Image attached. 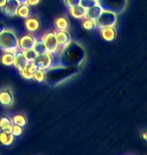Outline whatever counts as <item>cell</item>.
Masks as SVG:
<instances>
[{"instance_id": "f1b7e54d", "label": "cell", "mask_w": 147, "mask_h": 155, "mask_svg": "<svg viewBox=\"0 0 147 155\" xmlns=\"http://www.w3.org/2000/svg\"><path fill=\"white\" fill-rule=\"evenodd\" d=\"M64 3L67 7H73L75 5H78L80 3V0H64Z\"/></svg>"}, {"instance_id": "83f0119b", "label": "cell", "mask_w": 147, "mask_h": 155, "mask_svg": "<svg viewBox=\"0 0 147 155\" xmlns=\"http://www.w3.org/2000/svg\"><path fill=\"white\" fill-rule=\"evenodd\" d=\"M79 4L81 6H83L85 9H87V8L92 7L94 5L98 4V1H97V0H80Z\"/></svg>"}, {"instance_id": "8fae6325", "label": "cell", "mask_w": 147, "mask_h": 155, "mask_svg": "<svg viewBox=\"0 0 147 155\" xmlns=\"http://www.w3.org/2000/svg\"><path fill=\"white\" fill-rule=\"evenodd\" d=\"M36 69L37 68L34 66V64L32 63V61H28L25 66H24L23 68H21V69L19 70V73H20V75L23 79L32 80L33 74L36 71Z\"/></svg>"}, {"instance_id": "e0dca14e", "label": "cell", "mask_w": 147, "mask_h": 155, "mask_svg": "<svg viewBox=\"0 0 147 155\" xmlns=\"http://www.w3.org/2000/svg\"><path fill=\"white\" fill-rule=\"evenodd\" d=\"M14 136L11 134V132L4 131V130H0V144L9 146L13 143Z\"/></svg>"}, {"instance_id": "ffe728a7", "label": "cell", "mask_w": 147, "mask_h": 155, "mask_svg": "<svg viewBox=\"0 0 147 155\" xmlns=\"http://www.w3.org/2000/svg\"><path fill=\"white\" fill-rule=\"evenodd\" d=\"M16 15L20 18H27L30 15V8L29 5L27 4H22L20 3V5L18 6L16 10Z\"/></svg>"}, {"instance_id": "5b68a950", "label": "cell", "mask_w": 147, "mask_h": 155, "mask_svg": "<svg viewBox=\"0 0 147 155\" xmlns=\"http://www.w3.org/2000/svg\"><path fill=\"white\" fill-rule=\"evenodd\" d=\"M52 54L51 52H45V54H37V57L34 58V61L32 63L34 64L37 69L46 71L48 68L52 67Z\"/></svg>"}, {"instance_id": "2e32d148", "label": "cell", "mask_w": 147, "mask_h": 155, "mask_svg": "<svg viewBox=\"0 0 147 155\" xmlns=\"http://www.w3.org/2000/svg\"><path fill=\"white\" fill-rule=\"evenodd\" d=\"M68 12H70L71 16L76 18V19H84L86 15V9L80 4L75 5L73 7H70L68 8Z\"/></svg>"}, {"instance_id": "d6a6232c", "label": "cell", "mask_w": 147, "mask_h": 155, "mask_svg": "<svg viewBox=\"0 0 147 155\" xmlns=\"http://www.w3.org/2000/svg\"><path fill=\"white\" fill-rule=\"evenodd\" d=\"M20 3H22V4H26V0H18Z\"/></svg>"}, {"instance_id": "4fadbf2b", "label": "cell", "mask_w": 147, "mask_h": 155, "mask_svg": "<svg viewBox=\"0 0 147 155\" xmlns=\"http://www.w3.org/2000/svg\"><path fill=\"white\" fill-rule=\"evenodd\" d=\"M103 10H104V9H103L102 6L98 3V4H96V5L92 6V7L86 9L85 17L89 18V19H92V20H96L97 18L99 17V15L102 13Z\"/></svg>"}, {"instance_id": "e575fe53", "label": "cell", "mask_w": 147, "mask_h": 155, "mask_svg": "<svg viewBox=\"0 0 147 155\" xmlns=\"http://www.w3.org/2000/svg\"><path fill=\"white\" fill-rule=\"evenodd\" d=\"M97 1H98V0H97Z\"/></svg>"}, {"instance_id": "30bf717a", "label": "cell", "mask_w": 147, "mask_h": 155, "mask_svg": "<svg viewBox=\"0 0 147 155\" xmlns=\"http://www.w3.org/2000/svg\"><path fill=\"white\" fill-rule=\"evenodd\" d=\"M55 38H57L58 48H62L72 41L71 35L67 30H55Z\"/></svg>"}, {"instance_id": "7c38bea8", "label": "cell", "mask_w": 147, "mask_h": 155, "mask_svg": "<svg viewBox=\"0 0 147 155\" xmlns=\"http://www.w3.org/2000/svg\"><path fill=\"white\" fill-rule=\"evenodd\" d=\"M28 63L27 60L25 58L23 54V51L21 49L18 48L16 51L14 52V61H13V66L19 71L21 68H23L25 64Z\"/></svg>"}, {"instance_id": "d4e9b609", "label": "cell", "mask_w": 147, "mask_h": 155, "mask_svg": "<svg viewBox=\"0 0 147 155\" xmlns=\"http://www.w3.org/2000/svg\"><path fill=\"white\" fill-rule=\"evenodd\" d=\"M23 51V54L25 58L27 60V61H33L34 58L37 57V52L34 51V48H28V49H24Z\"/></svg>"}, {"instance_id": "8992f818", "label": "cell", "mask_w": 147, "mask_h": 155, "mask_svg": "<svg viewBox=\"0 0 147 155\" xmlns=\"http://www.w3.org/2000/svg\"><path fill=\"white\" fill-rule=\"evenodd\" d=\"M42 41L45 42V45L46 46V49H48V52L51 54H55V52L58 51V40L57 38H55V31H48V32H45V35H42Z\"/></svg>"}, {"instance_id": "836d02e7", "label": "cell", "mask_w": 147, "mask_h": 155, "mask_svg": "<svg viewBox=\"0 0 147 155\" xmlns=\"http://www.w3.org/2000/svg\"><path fill=\"white\" fill-rule=\"evenodd\" d=\"M142 136H143V139H144V140H146V134H145V132L143 133V134H142Z\"/></svg>"}, {"instance_id": "7a4b0ae2", "label": "cell", "mask_w": 147, "mask_h": 155, "mask_svg": "<svg viewBox=\"0 0 147 155\" xmlns=\"http://www.w3.org/2000/svg\"><path fill=\"white\" fill-rule=\"evenodd\" d=\"M78 67L77 66H57L51 67L45 71V81L48 85H55L67 80L68 78L74 76L77 73Z\"/></svg>"}, {"instance_id": "1f68e13d", "label": "cell", "mask_w": 147, "mask_h": 155, "mask_svg": "<svg viewBox=\"0 0 147 155\" xmlns=\"http://www.w3.org/2000/svg\"><path fill=\"white\" fill-rule=\"evenodd\" d=\"M5 2H6V0H0V8L5 4Z\"/></svg>"}, {"instance_id": "7402d4cb", "label": "cell", "mask_w": 147, "mask_h": 155, "mask_svg": "<svg viewBox=\"0 0 147 155\" xmlns=\"http://www.w3.org/2000/svg\"><path fill=\"white\" fill-rule=\"evenodd\" d=\"M34 51L37 52V54H45V52H48V49H46V46L45 45V42L42 41V39H35V43L33 45Z\"/></svg>"}, {"instance_id": "ba28073f", "label": "cell", "mask_w": 147, "mask_h": 155, "mask_svg": "<svg viewBox=\"0 0 147 155\" xmlns=\"http://www.w3.org/2000/svg\"><path fill=\"white\" fill-rule=\"evenodd\" d=\"M14 103V96L11 89L3 88L0 90V105L4 107H10Z\"/></svg>"}, {"instance_id": "484cf974", "label": "cell", "mask_w": 147, "mask_h": 155, "mask_svg": "<svg viewBox=\"0 0 147 155\" xmlns=\"http://www.w3.org/2000/svg\"><path fill=\"white\" fill-rule=\"evenodd\" d=\"M45 71L40 70V69H36V71L33 74L32 80L36 81L37 83H42L45 81Z\"/></svg>"}, {"instance_id": "5bb4252c", "label": "cell", "mask_w": 147, "mask_h": 155, "mask_svg": "<svg viewBox=\"0 0 147 155\" xmlns=\"http://www.w3.org/2000/svg\"><path fill=\"white\" fill-rule=\"evenodd\" d=\"M24 25H25V29L27 30V31L33 33V32H35L39 29L40 22L36 17H29L28 16L27 18H25Z\"/></svg>"}, {"instance_id": "52a82bcc", "label": "cell", "mask_w": 147, "mask_h": 155, "mask_svg": "<svg viewBox=\"0 0 147 155\" xmlns=\"http://www.w3.org/2000/svg\"><path fill=\"white\" fill-rule=\"evenodd\" d=\"M19 5L20 2L18 0H6L5 4L0 9H1L2 13L4 15L8 17H12L16 15V10Z\"/></svg>"}, {"instance_id": "603a6c76", "label": "cell", "mask_w": 147, "mask_h": 155, "mask_svg": "<svg viewBox=\"0 0 147 155\" xmlns=\"http://www.w3.org/2000/svg\"><path fill=\"white\" fill-rule=\"evenodd\" d=\"M11 120H12V123L13 124H16V125H19L21 127L25 126L27 123L26 117L24 115H15L11 118Z\"/></svg>"}, {"instance_id": "277c9868", "label": "cell", "mask_w": 147, "mask_h": 155, "mask_svg": "<svg viewBox=\"0 0 147 155\" xmlns=\"http://www.w3.org/2000/svg\"><path fill=\"white\" fill-rule=\"evenodd\" d=\"M117 23V14L116 12L111 10H104L99 15V17L96 19V24L98 28H103V27L115 26Z\"/></svg>"}, {"instance_id": "cb8c5ba5", "label": "cell", "mask_w": 147, "mask_h": 155, "mask_svg": "<svg viewBox=\"0 0 147 155\" xmlns=\"http://www.w3.org/2000/svg\"><path fill=\"white\" fill-rule=\"evenodd\" d=\"M83 27L87 30H93L97 28V24H96V20H92L89 19V18H84L83 19Z\"/></svg>"}, {"instance_id": "f546056e", "label": "cell", "mask_w": 147, "mask_h": 155, "mask_svg": "<svg viewBox=\"0 0 147 155\" xmlns=\"http://www.w3.org/2000/svg\"><path fill=\"white\" fill-rule=\"evenodd\" d=\"M40 2V0H26V4L29 6H35Z\"/></svg>"}, {"instance_id": "3957f363", "label": "cell", "mask_w": 147, "mask_h": 155, "mask_svg": "<svg viewBox=\"0 0 147 155\" xmlns=\"http://www.w3.org/2000/svg\"><path fill=\"white\" fill-rule=\"evenodd\" d=\"M0 49L14 54L18 49V38L13 30L5 29L0 32Z\"/></svg>"}, {"instance_id": "9c48e42d", "label": "cell", "mask_w": 147, "mask_h": 155, "mask_svg": "<svg viewBox=\"0 0 147 155\" xmlns=\"http://www.w3.org/2000/svg\"><path fill=\"white\" fill-rule=\"evenodd\" d=\"M35 39L36 38L32 35H22L20 38H18V48L21 49V51L32 48L34 43H35Z\"/></svg>"}, {"instance_id": "6da1fadb", "label": "cell", "mask_w": 147, "mask_h": 155, "mask_svg": "<svg viewBox=\"0 0 147 155\" xmlns=\"http://www.w3.org/2000/svg\"><path fill=\"white\" fill-rule=\"evenodd\" d=\"M85 49L77 42H70L62 48L59 61L65 66H79L85 58Z\"/></svg>"}, {"instance_id": "d6986e66", "label": "cell", "mask_w": 147, "mask_h": 155, "mask_svg": "<svg viewBox=\"0 0 147 155\" xmlns=\"http://www.w3.org/2000/svg\"><path fill=\"white\" fill-rule=\"evenodd\" d=\"M13 61H14V54H12V52L4 51V54L0 57V63H1L3 66H6V67L13 66Z\"/></svg>"}, {"instance_id": "4316f807", "label": "cell", "mask_w": 147, "mask_h": 155, "mask_svg": "<svg viewBox=\"0 0 147 155\" xmlns=\"http://www.w3.org/2000/svg\"><path fill=\"white\" fill-rule=\"evenodd\" d=\"M10 132H11V134L14 136V137H15V136L18 137V136H20L21 134H22L23 129H22V127L19 126V125H16V124H12L11 128H10Z\"/></svg>"}, {"instance_id": "4dcf8cb0", "label": "cell", "mask_w": 147, "mask_h": 155, "mask_svg": "<svg viewBox=\"0 0 147 155\" xmlns=\"http://www.w3.org/2000/svg\"><path fill=\"white\" fill-rule=\"evenodd\" d=\"M5 29H6V28H5V25H4L3 23L0 22V32H2L3 30H5Z\"/></svg>"}, {"instance_id": "44dd1931", "label": "cell", "mask_w": 147, "mask_h": 155, "mask_svg": "<svg viewBox=\"0 0 147 155\" xmlns=\"http://www.w3.org/2000/svg\"><path fill=\"white\" fill-rule=\"evenodd\" d=\"M12 120L11 118L7 116H2L0 118V130H4V131L10 132V128L12 125Z\"/></svg>"}, {"instance_id": "9a60e30c", "label": "cell", "mask_w": 147, "mask_h": 155, "mask_svg": "<svg viewBox=\"0 0 147 155\" xmlns=\"http://www.w3.org/2000/svg\"><path fill=\"white\" fill-rule=\"evenodd\" d=\"M101 29V36L106 41H113L116 38V29L115 26H109V27H103Z\"/></svg>"}, {"instance_id": "ac0fdd59", "label": "cell", "mask_w": 147, "mask_h": 155, "mask_svg": "<svg viewBox=\"0 0 147 155\" xmlns=\"http://www.w3.org/2000/svg\"><path fill=\"white\" fill-rule=\"evenodd\" d=\"M68 25H70V21L65 16L58 17L57 19L55 20V30H67L68 28Z\"/></svg>"}]
</instances>
